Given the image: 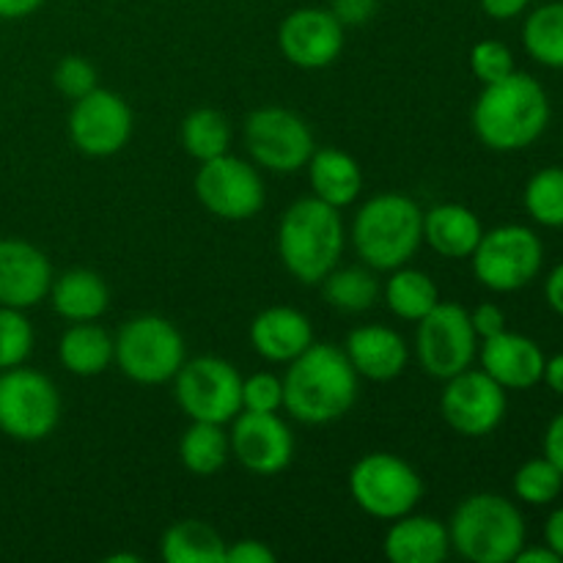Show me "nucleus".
<instances>
[{"label": "nucleus", "mask_w": 563, "mask_h": 563, "mask_svg": "<svg viewBox=\"0 0 563 563\" xmlns=\"http://www.w3.org/2000/svg\"><path fill=\"white\" fill-rule=\"evenodd\" d=\"M284 410L306 427H324L355 407L361 377L335 344L313 341L300 357L286 363Z\"/></svg>", "instance_id": "nucleus-1"}, {"label": "nucleus", "mask_w": 563, "mask_h": 563, "mask_svg": "<svg viewBox=\"0 0 563 563\" xmlns=\"http://www.w3.org/2000/svg\"><path fill=\"white\" fill-rule=\"evenodd\" d=\"M550 97L537 77L511 71L484 86L473 104V132L487 148L500 154L522 152L544 135L550 124Z\"/></svg>", "instance_id": "nucleus-2"}, {"label": "nucleus", "mask_w": 563, "mask_h": 563, "mask_svg": "<svg viewBox=\"0 0 563 563\" xmlns=\"http://www.w3.org/2000/svg\"><path fill=\"white\" fill-rule=\"evenodd\" d=\"M346 229L341 209L308 196L291 203L278 223V256L286 273L306 286L322 284L344 256Z\"/></svg>", "instance_id": "nucleus-3"}, {"label": "nucleus", "mask_w": 563, "mask_h": 563, "mask_svg": "<svg viewBox=\"0 0 563 563\" xmlns=\"http://www.w3.org/2000/svg\"><path fill=\"white\" fill-rule=\"evenodd\" d=\"M352 247L374 273H390L412 262L423 245V209L401 192L372 196L352 220Z\"/></svg>", "instance_id": "nucleus-4"}, {"label": "nucleus", "mask_w": 563, "mask_h": 563, "mask_svg": "<svg viewBox=\"0 0 563 563\" xmlns=\"http://www.w3.org/2000/svg\"><path fill=\"white\" fill-rule=\"evenodd\" d=\"M445 526L451 553L471 563H515L528 544L526 517L498 493L467 495Z\"/></svg>", "instance_id": "nucleus-5"}, {"label": "nucleus", "mask_w": 563, "mask_h": 563, "mask_svg": "<svg viewBox=\"0 0 563 563\" xmlns=\"http://www.w3.org/2000/svg\"><path fill=\"white\" fill-rule=\"evenodd\" d=\"M187 361L185 335L170 319L141 313L113 335V363L137 385H165Z\"/></svg>", "instance_id": "nucleus-6"}, {"label": "nucleus", "mask_w": 563, "mask_h": 563, "mask_svg": "<svg viewBox=\"0 0 563 563\" xmlns=\"http://www.w3.org/2000/svg\"><path fill=\"white\" fill-rule=\"evenodd\" d=\"M544 264V245L528 225L506 223L484 231L471 256L473 275L484 289L511 295L539 278Z\"/></svg>", "instance_id": "nucleus-7"}, {"label": "nucleus", "mask_w": 563, "mask_h": 563, "mask_svg": "<svg viewBox=\"0 0 563 563\" xmlns=\"http://www.w3.org/2000/svg\"><path fill=\"white\" fill-rule=\"evenodd\" d=\"M350 495L363 515L374 520H399L416 511L423 498V478L416 467L388 451H372L352 465Z\"/></svg>", "instance_id": "nucleus-8"}, {"label": "nucleus", "mask_w": 563, "mask_h": 563, "mask_svg": "<svg viewBox=\"0 0 563 563\" xmlns=\"http://www.w3.org/2000/svg\"><path fill=\"white\" fill-rule=\"evenodd\" d=\"M60 394L47 374L16 366L0 372V432L16 443H38L58 429Z\"/></svg>", "instance_id": "nucleus-9"}, {"label": "nucleus", "mask_w": 563, "mask_h": 563, "mask_svg": "<svg viewBox=\"0 0 563 563\" xmlns=\"http://www.w3.org/2000/svg\"><path fill=\"white\" fill-rule=\"evenodd\" d=\"M170 383L176 405L190 421L225 427L242 412V374L223 357H187Z\"/></svg>", "instance_id": "nucleus-10"}, {"label": "nucleus", "mask_w": 563, "mask_h": 563, "mask_svg": "<svg viewBox=\"0 0 563 563\" xmlns=\"http://www.w3.org/2000/svg\"><path fill=\"white\" fill-rule=\"evenodd\" d=\"M418 366L434 379H449L476 363L478 335L471 324V311L460 302L440 300L421 322H416Z\"/></svg>", "instance_id": "nucleus-11"}, {"label": "nucleus", "mask_w": 563, "mask_h": 563, "mask_svg": "<svg viewBox=\"0 0 563 563\" xmlns=\"http://www.w3.org/2000/svg\"><path fill=\"white\" fill-rule=\"evenodd\" d=\"M196 196L209 214L229 223H242V220L256 218L267 201L264 179L258 168L247 159L234 157V154H220V157L198 163Z\"/></svg>", "instance_id": "nucleus-12"}, {"label": "nucleus", "mask_w": 563, "mask_h": 563, "mask_svg": "<svg viewBox=\"0 0 563 563\" xmlns=\"http://www.w3.org/2000/svg\"><path fill=\"white\" fill-rule=\"evenodd\" d=\"M245 146L253 165L289 176L306 168L317 141L308 121L295 110L258 108L245 119Z\"/></svg>", "instance_id": "nucleus-13"}, {"label": "nucleus", "mask_w": 563, "mask_h": 563, "mask_svg": "<svg viewBox=\"0 0 563 563\" xmlns=\"http://www.w3.org/2000/svg\"><path fill=\"white\" fill-rule=\"evenodd\" d=\"M509 410V390L500 388L482 368H465L445 379L440 412L451 432L460 438H489L504 423Z\"/></svg>", "instance_id": "nucleus-14"}, {"label": "nucleus", "mask_w": 563, "mask_h": 563, "mask_svg": "<svg viewBox=\"0 0 563 563\" xmlns=\"http://www.w3.org/2000/svg\"><path fill=\"white\" fill-rule=\"evenodd\" d=\"M66 130H69L71 146L86 157H113L124 152L130 143L135 115L121 93L97 86L91 93L75 99Z\"/></svg>", "instance_id": "nucleus-15"}, {"label": "nucleus", "mask_w": 563, "mask_h": 563, "mask_svg": "<svg viewBox=\"0 0 563 563\" xmlns=\"http://www.w3.org/2000/svg\"><path fill=\"white\" fill-rule=\"evenodd\" d=\"M231 456L253 476H278L295 460V434L280 412H247L231 421Z\"/></svg>", "instance_id": "nucleus-16"}, {"label": "nucleus", "mask_w": 563, "mask_h": 563, "mask_svg": "<svg viewBox=\"0 0 563 563\" xmlns=\"http://www.w3.org/2000/svg\"><path fill=\"white\" fill-rule=\"evenodd\" d=\"M346 27L330 9H295L278 27V47L291 66L306 71L328 69L344 53Z\"/></svg>", "instance_id": "nucleus-17"}, {"label": "nucleus", "mask_w": 563, "mask_h": 563, "mask_svg": "<svg viewBox=\"0 0 563 563\" xmlns=\"http://www.w3.org/2000/svg\"><path fill=\"white\" fill-rule=\"evenodd\" d=\"M53 278V264L36 245L14 236L0 240V306L20 311L38 306L47 300Z\"/></svg>", "instance_id": "nucleus-18"}, {"label": "nucleus", "mask_w": 563, "mask_h": 563, "mask_svg": "<svg viewBox=\"0 0 563 563\" xmlns=\"http://www.w3.org/2000/svg\"><path fill=\"white\" fill-rule=\"evenodd\" d=\"M476 357L482 363V372H487L506 390L537 388L542 383L544 361H548L537 341L522 333H511V330L478 341Z\"/></svg>", "instance_id": "nucleus-19"}, {"label": "nucleus", "mask_w": 563, "mask_h": 563, "mask_svg": "<svg viewBox=\"0 0 563 563\" xmlns=\"http://www.w3.org/2000/svg\"><path fill=\"white\" fill-rule=\"evenodd\" d=\"M341 350L346 352L357 377L372 383H390L401 377L410 363V344L405 335L385 324H357L346 333Z\"/></svg>", "instance_id": "nucleus-20"}, {"label": "nucleus", "mask_w": 563, "mask_h": 563, "mask_svg": "<svg viewBox=\"0 0 563 563\" xmlns=\"http://www.w3.org/2000/svg\"><path fill=\"white\" fill-rule=\"evenodd\" d=\"M253 352L267 363H291L313 344V324L291 306H273L256 313L247 330Z\"/></svg>", "instance_id": "nucleus-21"}, {"label": "nucleus", "mask_w": 563, "mask_h": 563, "mask_svg": "<svg viewBox=\"0 0 563 563\" xmlns=\"http://www.w3.org/2000/svg\"><path fill=\"white\" fill-rule=\"evenodd\" d=\"M383 553L390 563H443L451 555L449 526L410 511L399 520H390Z\"/></svg>", "instance_id": "nucleus-22"}, {"label": "nucleus", "mask_w": 563, "mask_h": 563, "mask_svg": "<svg viewBox=\"0 0 563 563\" xmlns=\"http://www.w3.org/2000/svg\"><path fill=\"white\" fill-rule=\"evenodd\" d=\"M484 225L471 207L456 201L423 209V242L443 258H471Z\"/></svg>", "instance_id": "nucleus-23"}, {"label": "nucleus", "mask_w": 563, "mask_h": 563, "mask_svg": "<svg viewBox=\"0 0 563 563\" xmlns=\"http://www.w3.org/2000/svg\"><path fill=\"white\" fill-rule=\"evenodd\" d=\"M306 170L311 196L319 198V201L330 203L335 209H346L361 198L363 168L352 154L333 146L313 148Z\"/></svg>", "instance_id": "nucleus-24"}, {"label": "nucleus", "mask_w": 563, "mask_h": 563, "mask_svg": "<svg viewBox=\"0 0 563 563\" xmlns=\"http://www.w3.org/2000/svg\"><path fill=\"white\" fill-rule=\"evenodd\" d=\"M49 306L66 322H97L110 306V289L93 269H66L53 278L47 295Z\"/></svg>", "instance_id": "nucleus-25"}, {"label": "nucleus", "mask_w": 563, "mask_h": 563, "mask_svg": "<svg viewBox=\"0 0 563 563\" xmlns=\"http://www.w3.org/2000/svg\"><path fill=\"white\" fill-rule=\"evenodd\" d=\"M58 361L75 377H99L113 366V335L97 322H71L58 341Z\"/></svg>", "instance_id": "nucleus-26"}, {"label": "nucleus", "mask_w": 563, "mask_h": 563, "mask_svg": "<svg viewBox=\"0 0 563 563\" xmlns=\"http://www.w3.org/2000/svg\"><path fill=\"white\" fill-rule=\"evenodd\" d=\"M225 539L203 520H179L165 528L159 559L165 563H225Z\"/></svg>", "instance_id": "nucleus-27"}, {"label": "nucleus", "mask_w": 563, "mask_h": 563, "mask_svg": "<svg viewBox=\"0 0 563 563\" xmlns=\"http://www.w3.org/2000/svg\"><path fill=\"white\" fill-rule=\"evenodd\" d=\"M383 300L388 311L401 322H421L440 302V289L429 273L416 267H396L383 286Z\"/></svg>", "instance_id": "nucleus-28"}, {"label": "nucleus", "mask_w": 563, "mask_h": 563, "mask_svg": "<svg viewBox=\"0 0 563 563\" xmlns=\"http://www.w3.org/2000/svg\"><path fill=\"white\" fill-rule=\"evenodd\" d=\"M181 467L192 476H214L231 460V440L225 427L207 421H190L179 440Z\"/></svg>", "instance_id": "nucleus-29"}, {"label": "nucleus", "mask_w": 563, "mask_h": 563, "mask_svg": "<svg viewBox=\"0 0 563 563\" xmlns=\"http://www.w3.org/2000/svg\"><path fill=\"white\" fill-rule=\"evenodd\" d=\"M522 47L548 69H563V0H550L526 16Z\"/></svg>", "instance_id": "nucleus-30"}, {"label": "nucleus", "mask_w": 563, "mask_h": 563, "mask_svg": "<svg viewBox=\"0 0 563 563\" xmlns=\"http://www.w3.org/2000/svg\"><path fill=\"white\" fill-rule=\"evenodd\" d=\"M179 137L187 157H192L196 163H207L220 154H229L234 132H231V121L220 110L198 108L185 115Z\"/></svg>", "instance_id": "nucleus-31"}, {"label": "nucleus", "mask_w": 563, "mask_h": 563, "mask_svg": "<svg viewBox=\"0 0 563 563\" xmlns=\"http://www.w3.org/2000/svg\"><path fill=\"white\" fill-rule=\"evenodd\" d=\"M324 302L341 313H363L374 308L383 295V286L368 267H335L324 275L322 284Z\"/></svg>", "instance_id": "nucleus-32"}, {"label": "nucleus", "mask_w": 563, "mask_h": 563, "mask_svg": "<svg viewBox=\"0 0 563 563\" xmlns=\"http://www.w3.org/2000/svg\"><path fill=\"white\" fill-rule=\"evenodd\" d=\"M522 203L533 223L544 229H563V168L548 165L528 179Z\"/></svg>", "instance_id": "nucleus-33"}, {"label": "nucleus", "mask_w": 563, "mask_h": 563, "mask_svg": "<svg viewBox=\"0 0 563 563\" xmlns=\"http://www.w3.org/2000/svg\"><path fill=\"white\" fill-rule=\"evenodd\" d=\"M511 489H515V498L520 504L550 506L561 495L563 473L548 456H537V460H528L526 465L517 467Z\"/></svg>", "instance_id": "nucleus-34"}, {"label": "nucleus", "mask_w": 563, "mask_h": 563, "mask_svg": "<svg viewBox=\"0 0 563 563\" xmlns=\"http://www.w3.org/2000/svg\"><path fill=\"white\" fill-rule=\"evenodd\" d=\"M33 324L20 308L0 306V372L25 366L33 352Z\"/></svg>", "instance_id": "nucleus-35"}, {"label": "nucleus", "mask_w": 563, "mask_h": 563, "mask_svg": "<svg viewBox=\"0 0 563 563\" xmlns=\"http://www.w3.org/2000/svg\"><path fill=\"white\" fill-rule=\"evenodd\" d=\"M467 64H471L473 77H476L482 86L504 80V77H509L511 71L517 69L515 53H511L504 42H498V38H484V42L473 44Z\"/></svg>", "instance_id": "nucleus-36"}, {"label": "nucleus", "mask_w": 563, "mask_h": 563, "mask_svg": "<svg viewBox=\"0 0 563 563\" xmlns=\"http://www.w3.org/2000/svg\"><path fill=\"white\" fill-rule=\"evenodd\" d=\"M97 66L88 58H82V55H66L53 69V86L71 102L91 93L97 88Z\"/></svg>", "instance_id": "nucleus-37"}, {"label": "nucleus", "mask_w": 563, "mask_h": 563, "mask_svg": "<svg viewBox=\"0 0 563 563\" xmlns=\"http://www.w3.org/2000/svg\"><path fill=\"white\" fill-rule=\"evenodd\" d=\"M242 410L280 412L284 410V379L273 372H256L242 377Z\"/></svg>", "instance_id": "nucleus-38"}, {"label": "nucleus", "mask_w": 563, "mask_h": 563, "mask_svg": "<svg viewBox=\"0 0 563 563\" xmlns=\"http://www.w3.org/2000/svg\"><path fill=\"white\" fill-rule=\"evenodd\" d=\"M471 324L476 330L478 341L493 339V335L504 333L506 328V311L498 306V302H478L471 311Z\"/></svg>", "instance_id": "nucleus-39"}, {"label": "nucleus", "mask_w": 563, "mask_h": 563, "mask_svg": "<svg viewBox=\"0 0 563 563\" xmlns=\"http://www.w3.org/2000/svg\"><path fill=\"white\" fill-rule=\"evenodd\" d=\"M330 11L344 27H357L377 14V0H333Z\"/></svg>", "instance_id": "nucleus-40"}, {"label": "nucleus", "mask_w": 563, "mask_h": 563, "mask_svg": "<svg viewBox=\"0 0 563 563\" xmlns=\"http://www.w3.org/2000/svg\"><path fill=\"white\" fill-rule=\"evenodd\" d=\"M225 563H275V550L258 539H240L225 544Z\"/></svg>", "instance_id": "nucleus-41"}, {"label": "nucleus", "mask_w": 563, "mask_h": 563, "mask_svg": "<svg viewBox=\"0 0 563 563\" xmlns=\"http://www.w3.org/2000/svg\"><path fill=\"white\" fill-rule=\"evenodd\" d=\"M542 456H548V460L563 473V412H559V416L548 423V429H544Z\"/></svg>", "instance_id": "nucleus-42"}, {"label": "nucleus", "mask_w": 563, "mask_h": 563, "mask_svg": "<svg viewBox=\"0 0 563 563\" xmlns=\"http://www.w3.org/2000/svg\"><path fill=\"white\" fill-rule=\"evenodd\" d=\"M478 3H482V11L489 20L509 22L517 20L531 5V0H478Z\"/></svg>", "instance_id": "nucleus-43"}, {"label": "nucleus", "mask_w": 563, "mask_h": 563, "mask_svg": "<svg viewBox=\"0 0 563 563\" xmlns=\"http://www.w3.org/2000/svg\"><path fill=\"white\" fill-rule=\"evenodd\" d=\"M544 300H548L550 311L563 317V262L550 269L548 280H544Z\"/></svg>", "instance_id": "nucleus-44"}, {"label": "nucleus", "mask_w": 563, "mask_h": 563, "mask_svg": "<svg viewBox=\"0 0 563 563\" xmlns=\"http://www.w3.org/2000/svg\"><path fill=\"white\" fill-rule=\"evenodd\" d=\"M544 544L563 561V506L555 509L544 522Z\"/></svg>", "instance_id": "nucleus-45"}, {"label": "nucleus", "mask_w": 563, "mask_h": 563, "mask_svg": "<svg viewBox=\"0 0 563 563\" xmlns=\"http://www.w3.org/2000/svg\"><path fill=\"white\" fill-rule=\"evenodd\" d=\"M47 0H0V20H22L38 11Z\"/></svg>", "instance_id": "nucleus-46"}, {"label": "nucleus", "mask_w": 563, "mask_h": 563, "mask_svg": "<svg viewBox=\"0 0 563 563\" xmlns=\"http://www.w3.org/2000/svg\"><path fill=\"white\" fill-rule=\"evenodd\" d=\"M542 383L548 385L553 394L563 396V352H559V355H553V357H548V361H544Z\"/></svg>", "instance_id": "nucleus-47"}, {"label": "nucleus", "mask_w": 563, "mask_h": 563, "mask_svg": "<svg viewBox=\"0 0 563 563\" xmlns=\"http://www.w3.org/2000/svg\"><path fill=\"white\" fill-rule=\"evenodd\" d=\"M515 563H561V559L548 548V544H542V548H528L526 544V548L517 553Z\"/></svg>", "instance_id": "nucleus-48"}, {"label": "nucleus", "mask_w": 563, "mask_h": 563, "mask_svg": "<svg viewBox=\"0 0 563 563\" xmlns=\"http://www.w3.org/2000/svg\"><path fill=\"white\" fill-rule=\"evenodd\" d=\"M108 563H141V555H132V553H119V555H108L104 559Z\"/></svg>", "instance_id": "nucleus-49"}, {"label": "nucleus", "mask_w": 563, "mask_h": 563, "mask_svg": "<svg viewBox=\"0 0 563 563\" xmlns=\"http://www.w3.org/2000/svg\"><path fill=\"white\" fill-rule=\"evenodd\" d=\"M561 146H563V135H561Z\"/></svg>", "instance_id": "nucleus-50"}]
</instances>
